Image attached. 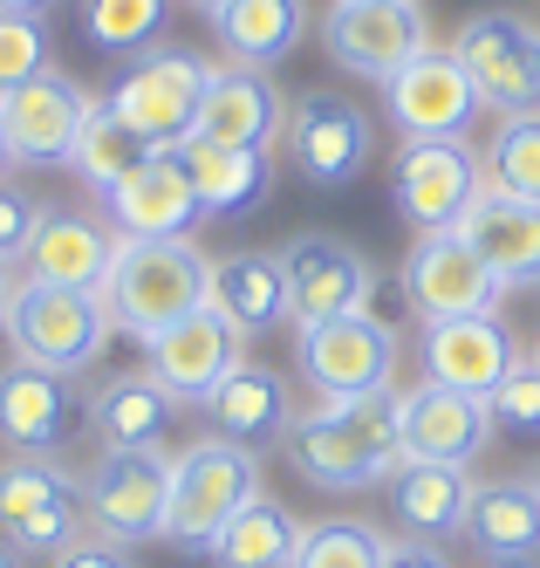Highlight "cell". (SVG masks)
<instances>
[{
  "label": "cell",
  "mask_w": 540,
  "mask_h": 568,
  "mask_svg": "<svg viewBox=\"0 0 540 568\" xmlns=\"http://www.w3.org/2000/svg\"><path fill=\"white\" fill-rule=\"evenodd\" d=\"M479 172H486V192H507V199L540 206V110L500 116V131H492L486 151H479Z\"/></svg>",
  "instance_id": "obj_34"
},
{
  "label": "cell",
  "mask_w": 540,
  "mask_h": 568,
  "mask_svg": "<svg viewBox=\"0 0 540 568\" xmlns=\"http://www.w3.org/2000/svg\"><path fill=\"white\" fill-rule=\"evenodd\" d=\"M205 83H213V62L192 55V49H144L131 55V69L116 75V90H110V110L131 124L151 151H179L198 124V97Z\"/></svg>",
  "instance_id": "obj_6"
},
{
  "label": "cell",
  "mask_w": 540,
  "mask_h": 568,
  "mask_svg": "<svg viewBox=\"0 0 540 568\" xmlns=\"http://www.w3.org/2000/svg\"><path fill=\"white\" fill-rule=\"evenodd\" d=\"M281 267H287V308H295V322L349 315V308H369V295H377V267L343 233H295L281 247Z\"/></svg>",
  "instance_id": "obj_16"
},
{
  "label": "cell",
  "mask_w": 540,
  "mask_h": 568,
  "mask_svg": "<svg viewBox=\"0 0 540 568\" xmlns=\"http://www.w3.org/2000/svg\"><path fill=\"white\" fill-rule=\"evenodd\" d=\"M533 371H540V336H533Z\"/></svg>",
  "instance_id": "obj_46"
},
{
  "label": "cell",
  "mask_w": 540,
  "mask_h": 568,
  "mask_svg": "<svg viewBox=\"0 0 540 568\" xmlns=\"http://www.w3.org/2000/svg\"><path fill=\"white\" fill-rule=\"evenodd\" d=\"M90 116V90L69 69H41L28 83L0 90V124H8V151L14 165H69V144Z\"/></svg>",
  "instance_id": "obj_15"
},
{
  "label": "cell",
  "mask_w": 540,
  "mask_h": 568,
  "mask_svg": "<svg viewBox=\"0 0 540 568\" xmlns=\"http://www.w3.org/2000/svg\"><path fill=\"white\" fill-rule=\"evenodd\" d=\"M185 8H192V14H205V21H213L220 8H233V0H185Z\"/></svg>",
  "instance_id": "obj_44"
},
{
  "label": "cell",
  "mask_w": 540,
  "mask_h": 568,
  "mask_svg": "<svg viewBox=\"0 0 540 568\" xmlns=\"http://www.w3.org/2000/svg\"><path fill=\"white\" fill-rule=\"evenodd\" d=\"M179 158L192 172L205 220H240V213L267 206V192H274V158L267 151H233V144H198L192 138V144H179Z\"/></svg>",
  "instance_id": "obj_30"
},
{
  "label": "cell",
  "mask_w": 540,
  "mask_h": 568,
  "mask_svg": "<svg viewBox=\"0 0 540 568\" xmlns=\"http://www.w3.org/2000/svg\"><path fill=\"white\" fill-rule=\"evenodd\" d=\"M220 28V49L240 69H274L302 49L308 34V0H233V8L213 14Z\"/></svg>",
  "instance_id": "obj_31"
},
{
  "label": "cell",
  "mask_w": 540,
  "mask_h": 568,
  "mask_svg": "<svg viewBox=\"0 0 540 568\" xmlns=\"http://www.w3.org/2000/svg\"><path fill=\"white\" fill-rule=\"evenodd\" d=\"M384 116L410 138H466L472 131V116H479V97L466 83V69L451 49H425V55H410L390 83H384Z\"/></svg>",
  "instance_id": "obj_17"
},
{
  "label": "cell",
  "mask_w": 540,
  "mask_h": 568,
  "mask_svg": "<svg viewBox=\"0 0 540 568\" xmlns=\"http://www.w3.org/2000/svg\"><path fill=\"white\" fill-rule=\"evenodd\" d=\"M49 69V21H14L0 14V90L28 83V75Z\"/></svg>",
  "instance_id": "obj_38"
},
{
  "label": "cell",
  "mask_w": 540,
  "mask_h": 568,
  "mask_svg": "<svg viewBox=\"0 0 540 568\" xmlns=\"http://www.w3.org/2000/svg\"><path fill=\"white\" fill-rule=\"evenodd\" d=\"M451 55H459L479 110H492V116H527V110H540V28L520 21L513 8L472 14L459 28V42H451Z\"/></svg>",
  "instance_id": "obj_9"
},
{
  "label": "cell",
  "mask_w": 540,
  "mask_h": 568,
  "mask_svg": "<svg viewBox=\"0 0 540 568\" xmlns=\"http://www.w3.org/2000/svg\"><path fill=\"white\" fill-rule=\"evenodd\" d=\"M205 418H213L220 438L246 445V453H267V445L287 438V425H295V390H287V377L274 371V363H233V371L220 377V390L205 397Z\"/></svg>",
  "instance_id": "obj_24"
},
{
  "label": "cell",
  "mask_w": 540,
  "mask_h": 568,
  "mask_svg": "<svg viewBox=\"0 0 540 568\" xmlns=\"http://www.w3.org/2000/svg\"><path fill=\"white\" fill-rule=\"evenodd\" d=\"M49 568H137V555L103 541V535H75L62 555H49Z\"/></svg>",
  "instance_id": "obj_40"
},
{
  "label": "cell",
  "mask_w": 540,
  "mask_h": 568,
  "mask_svg": "<svg viewBox=\"0 0 540 568\" xmlns=\"http://www.w3.org/2000/svg\"><path fill=\"white\" fill-rule=\"evenodd\" d=\"M486 172H479V151L466 138H410L390 165V192H397V213L418 226V233H445L459 226L466 206L479 199Z\"/></svg>",
  "instance_id": "obj_13"
},
{
  "label": "cell",
  "mask_w": 540,
  "mask_h": 568,
  "mask_svg": "<svg viewBox=\"0 0 540 568\" xmlns=\"http://www.w3.org/2000/svg\"><path fill=\"white\" fill-rule=\"evenodd\" d=\"M110 343V308L90 288H55V281H28L14 267L8 281V349L41 363L55 377L90 371Z\"/></svg>",
  "instance_id": "obj_5"
},
{
  "label": "cell",
  "mask_w": 540,
  "mask_h": 568,
  "mask_svg": "<svg viewBox=\"0 0 540 568\" xmlns=\"http://www.w3.org/2000/svg\"><path fill=\"white\" fill-rule=\"evenodd\" d=\"M466 541L492 568L540 561V494H533V479H486V486H472Z\"/></svg>",
  "instance_id": "obj_29"
},
{
  "label": "cell",
  "mask_w": 540,
  "mask_h": 568,
  "mask_svg": "<svg viewBox=\"0 0 540 568\" xmlns=\"http://www.w3.org/2000/svg\"><path fill=\"white\" fill-rule=\"evenodd\" d=\"M404 302H410L418 322H451V315H500L507 288H500V274L479 261L472 240L459 226H445V233H418V240H410V254H404Z\"/></svg>",
  "instance_id": "obj_11"
},
{
  "label": "cell",
  "mask_w": 540,
  "mask_h": 568,
  "mask_svg": "<svg viewBox=\"0 0 540 568\" xmlns=\"http://www.w3.org/2000/svg\"><path fill=\"white\" fill-rule=\"evenodd\" d=\"M287 466L322 494H369V486H390V473L404 466V412L397 390L384 397H349V404H308L295 412L281 438Z\"/></svg>",
  "instance_id": "obj_1"
},
{
  "label": "cell",
  "mask_w": 540,
  "mask_h": 568,
  "mask_svg": "<svg viewBox=\"0 0 540 568\" xmlns=\"http://www.w3.org/2000/svg\"><path fill=\"white\" fill-rule=\"evenodd\" d=\"M533 494H540V473H533Z\"/></svg>",
  "instance_id": "obj_47"
},
{
  "label": "cell",
  "mask_w": 540,
  "mask_h": 568,
  "mask_svg": "<svg viewBox=\"0 0 540 568\" xmlns=\"http://www.w3.org/2000/svg\"><path fill=\"white\" fill-rule=\"evenodd\" d=\"M486 412H492V425L513 432V438H540V371H533V356L513 363V377L486 397Z\"/></svg>",
  "instance_id": "obj_37"
},
{
  "label": "cell",
  "mask_w": 540,
  "mask_h": 568,
  "mask_svg": "<svg viewBox=\"0 0 540 568\" xmlns=\"http://www.w3.org/2000/svg\"><path fill=\"white\" fill-rule=\"evenodd\" d=\"M281 124H287V103H281V90L267 83V69L226 62V69H213V83H205V97H198L192 138H198V144H233V151H274ZM192 138H185V144H192Z\"/></svg>",
  "instance_id": "obj_21"
},
{
  "label": "cell",
  "mask_w": 540,
  "mask_h": 568,
  "mask_svg": "<svg viewBox=\"0 0 540 568\" xmlns=\"http://www.w3.org/2000/svg\"><path fill=\"white\" fill-rule=\"evenodd\" d=\"M459 233L479 247V261L500 274V288H540V206H527V199H507V192H486L466 206Z\"/></svg>",
  "instance_id": "obj_25"
},
{
  "label": "cell",
  "mask_w": 540,
  "mask_h": 568,
  "mask_svg": "<svg viewBox=\"0 0 540 568\" xmlns=\"http://www.w3.org/2000/svg\"><path fill=\"white\" fill-rule=\"evenodd\" d=\"M164 21H172V0H82V34H90L103 55L157 49Z\"/></svg>",
  "instance_id": "obj_35"
},
{
  "label": "cell",
  "mask_w": 540,
  "mask_h": 568,
  "mask_svg": "<svg viewBox=\"0 0 540 568\" xmlns=\"http://www.w3.org/2000/svg\"><path fill=\"white\" fill-rule=\"evenodd\" d=\"M82 412H90V432H96L103 453H151V445H164V432H172L179 397L151 371H123L82 404Z\"/></svg>",
  "instance_id": "obj_28"
},
{
  "label": "cell",
  "mask_w": 540,
  "mask_h": 568,
  "mask_svg": "<svg viewBox=\"0 0 540 568\" xmlns=\"http://www.w3.org/2000/svg\"><path fill=\"white\" fill-rule=\"evenodd\" d=\"M103 213H110L116 240H192V226L205 220L179 151H151L131 179L103 192Z\"/></svg>",
  "instance_id": "obj_19"
},
{
  "label": "cell",
  "mask_w": 540,
  "mask_h": 568,
  "mask_svg": "<svg viewBox=\"0 0 540 568\" xmlns=\"http://www.w3.org/2000/svg\"><path fill=\"white\" fill-rule=\"evenodd\" d=\"M418 363H425V384L492 397L513 377V363H527V356H520V336L507 315H451V322H425Z\"/></svg>",
  "instance_id": "obj_14"
},
{
  "label": "cell",
  "mask_w": 540,
  "mask_h": 568,
  "mask_svg": "<svg viewBox=\"0 0 540 568\" xmlns=\"http://www.w3.org/2000/svg\"><path fill=\"white\" fill-rule=\"evenodd\" d=\"M397 363H404V336L377 308H349V315H328V322H295V371L322 404L397 390Z\"/></svg>",
  "instance_id": "obj_4"
},
{
  "label": "cell",
  "mask_w": 540,
  "mask_h": 568,
  "mask_svg": "<svg viewBox=\"0 0 540 568\" xmlns=\"http://www.w3.org/2000/svg\"><path fill=\"white\" fill-rule=\"evenodd\" d=\"M322 49L343 75L390 83V75L431 49L425 34V0H328L322 14Z\"/></svg>",
  "instance_id": "obj_10"
},
{
  "label": "cell",
  "mask_w": 540,
  "mask_h": 568,
  "mask_svg": "<svg viewBox=\"0 0 540 568\" xmlns=\"http://www.w3.org/2000/svg\"><path fill=\"white\" fill-rule=\"evenodd\" d=\"M397 412H404V459H438V466H472L486 445H492V412L486 397L466 390H445V384H410L397 390Z\"/></svg>",
  "instance_id": "obj_20"
},
{
  "label": "cell",
  "mask_w": 540,
  "mask_h": 568,
  "mask_svg": "<svg viewBox=\"0 0 540 568\" xmlns=\"http://www.w3.org/2000/svg\"><path fill=\"white\" fill-rule=\"evenodd\" d=\"M384 555H390V535L369 520H308L295 568H384Z\"/></svg>",
  "instance_id": "obj_36"
},
{
  "label": "cell",
  "mask_w": 540,
  "mask_h": 568,
  "mask_svg": "<svg viewBox=\"0 0 540 568\" xmlns=\"http://www.w3.org/2000/svg\"><path fill=\"white\" fill-rule=\"evenodd\" d=\"M384 568H451V555H445L438 541H418V535H404V541H390Z\"/></svg>",
  "instance_id": "obj_41"
},
{
  "label": "cell",
  "mask_w": 540,
  "mask_h": 568,
  "mask_svg": "<svg viewBox=\"0 0 540 568\" xmlns=\"http://www.w3.org/2000/svg\"><path fill=\"white\" fill-rule=\"evenodd\" d=\"M164 500H172V453H103L82 473V520L90 535L116 541V548H144L164 541Z\"/></svg>",
  "instance_id": "obj_8"
},
{
  "label": "cell",
  "mask_w": 540,
  "mask_h": 568,
  "mask_svg": "<svg viewBox=\"0 0 540 568\" xmlns=\"http://www.w3.org/2000/svg\"><path fill=\"white\" fill-rule=\"evenodd\" d=\"M62 8V0H0V14H14V21H49Z\"/></svg>",
  "instance_id": "obj_42"
},
{
  "label": "cell",
  "mask_w": 540,
  "mask_h": 568,
  "mask_svg": "<svg viewBox=\"0 0 540 568\" xmlns=\"http://www.w3.org/2000/svg\"><path fill=\"white\" fill-rule=\"evenodd\" d=\"M0 535L21 555H62L75 535H90L82 479L55 453H8L0 459Z\"/></svg>",
  "instance_id": "obj_7"
},
{
  "label": "cell",
  "mask_w": 540,
  "mask_h": 568,
  "mask_svg": "<svg viewBox=\"0 0 540 568\" xmlns=\"http://www.w3.org/2000/svg\"><path fill=\"white\" fill-rule=\"evenodd\" d=\"M472 473L466 466H438V459H404L390 473V520L418 541H451L466 535V507H472Z\"/></svg>",
  "instance_id": "obj_27"
},
{
  "label": "cell",
  "mask_w": 540,
  "mask_h": 568,
  "mask_svg": "<svg viewBox=\"0 0 540 568\" xmlns=\"http://www.w3.org/2000/svg\"><path fill=\"white\" fill-rule=\"evenodd\" d=\"M75 390L69 377L41 371L28 356L0 363V445L8 453H62V438L75 432Z\"/></svg>",
  "instance_id": "obj_23"
},
{
  "label": "cell",
  "mask_w": 540,
  "mask_h": 568,
  "mask_svg": "<svg viewBox=\"0 0 540 568\" xmlns=\"http://www.w3.org/2000/svg\"><path fill=\"white\" fill-rule=\"evenodd\" d=\"M144 158H151V144L110 110V97H90V116H82V131L69 144V172L90 185V192H110V185L131 179Z\"/></svg>",
  "instance_id": "obj_33"
},
{
  "label": "cell",
  "mask_w": 540,
  "mask_h": 568,
  "mask_svg": "<svg viewBox=\"0 0 540 568\" xmlns=\"http://www.w3.org/2000/svg\"><path fill=\"white\" fill-rule=\"evenodd\" d=\"M34 220H41V199L28 185H8L0 179V267H21L28 240H34Z\"/></svg>",
  "instance_id": "obj_39"
},
{
  "label": "cell",
  "mask_w": 540,
  "mask_h": 568,
  "mask_svg": "<svg viewBox=\"0 0 540 568\" xmlns=\"http://www.w3.org/2000/svg\"><path fill=\"white\" fill-rule=\"evenodd\" d=\"M8 165H14V151H8V124H0V179H8Z\"/></svg>",
  "instance_id": "obj_45"
},
{
  "label": "cell",
  "mask_w": 540,
  "mask_h": 568,
  "mask_svg": "<svg viewBox=\"0 0 540 568\" xmlns=\"http://www.w3.org/2000/svg\"><path fill=\"white\" fill-rule=\"evenodd\" d=\"M205 302H213L246 343L281 329V322L295 315V308H287V267H281V254H261V247L220 254L213 274H205Z\"/></svg>",
  "instance_id": "obj_26"
},
{
  "label": "cell",
  "mask_w": 540,
  "mask_h": 568,
  "mask_svg": "<svg viewBox=\"0 0 540 568\" xmlns=\"http://www.w3.org/2000/svg\"><path fill=\"white\" fill-rule=\"evenodd\" d=\"M0 568H28V555H21V548H14L8 535H0Z\"/></svg>",
  "instance_id": "obj_43"
},
{
  "label": "cell",
  "mask_w": 540,
  "mask_h": 568,
  "mask_svg": "<svg viewBox=\"0 0 540 568\" xmlns=\"http://www.w3.org/2000/svg\"><path fill=\"white\" fill-rule=\"evenodd\" d=\"M287 158H295V172L308 185H356L363 165H369V151H377V131H369V110L343 90H308L287 103Z\"/></svg>",
  "instance_id": "obj_12"
},
{
  "label": "cell",
  "mask_w": 540,
  "mask_h": 568,
  "mask_svg": "<svg viewBox=\"0 0 540 568\" xmlns=\"http://www.w3.org/2000/svg\"><path fill=\"white\" fill-rule=\"evenodd\" d=\"M254 494H267L261 453H246V445H233L220 432L179 445L172 453V500H164V541L185 548V555H205L220 541V527Z\"/></svg>",
  "instance_id": "obj_3"
},
{
  "label": "cell",
  "mask_w": 540,
  "mask_h": 568,
  "mask_svg": "<svg viewBox=\"0 0 540 568\" xmlns=\"http://www.w3.org/2000/svg\"><path fill=\"white\" fill-rule=\"evenodd\" d=\"M233 363H246V336L233 329V322L205 302V308H192L185 322H172L164 336H151L144 343V371L172 390L179 404H205L220 390V377L233 371Z\"/></svg>",
  "instance_id": "obj_18"
},
{
  "label": "cell",
  "mask_w": 540,
  "mask_h": 568,
  "mask_svg": "<svg viewBox=\"0 0 540 568\" xmlns=\"http://www.w3.org/2000/svg\"><path fill=\"white\" fill-rule=\"evenodd\" d=\"M205 261L192 240H116V261L103 281V308H110V329L123 336H164L172 322H185L192 308H205Z\"/></svg>",
  "instance_id": "obj_2"
},
{
  "label": "cell",
  "mask_w": 540,
  "mask_h": 568,
  "mask_svg": "<svg viewBox=\"0 0 540 568\" xmlns=\"http://www.w3.org/2000/svg\"><path fill=\"white\" fill-rule=\"evenodd\" d=\"M110 261H116V226H103L96 213L41 206L34 240H28V254H21V274L28 281H55V288H90V295H103Z\"/></svg>",
  "instance_id": "obj_22"
},
{
  "label": "cell",
  "mask_w": 540,
  "mask_h": 568,
  "mask_svg": "<svg viewBox=\"0 0 540 568\" xmlns=\"http://www.w3.org/2000/svg\"><path fill=\"white\" fill-rule=\"evenodd\" d=\"M302 527L274 494H254L226 527H220V541L205 548L213 555V568H295V548H302Z\"/></svg>",
  "instance_id": "obj_32"
}]
</instances>
